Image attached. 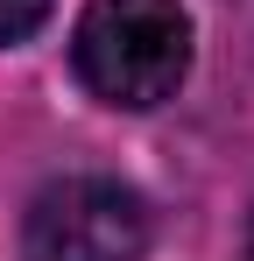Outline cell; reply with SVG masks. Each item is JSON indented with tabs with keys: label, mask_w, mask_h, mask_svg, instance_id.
I'll return each instance as SVG.
<instances>
[{
	"label": "cell",
	"mask_w": 254,
	"mask_h": 261,
	"mask_svg": "<svg viewBox=\"0 0 254 261\" xmlns=\"http://www.w3.org/2000/svg\"><path fill=\"white\" fill-rule=\"evenodd\" d=\"M141 247H148V205L113 176L49 184L21 226V261H141Z\"/></svg>",
	"instance_id": "7a4b0ae2"
},
{
	"label": "cell",
	"mask_w": 254,
	"mask_h": 261,
	"mask_svg": "<svg viewBox=\"0 0 254 261\" xmlns=\"http://www.w3.org/2000/svg\"><path fill=\"white\" fill-rule=\"evenodd\" d=\"M247 254H254V233H247Z\"/></svg>",
	"instance_id": "277c9868"
},
{
	"label": "cell",
	"mask_w": 254,
	"mask_h": 261,
	"mask_svg": "<svg viewBox=\"0 0 254 261\" xmlns=\"http://www.w3.org/2000/svg\"><path fill=\"white\" fill-rule=\"evenodd\" d=\"M42 14H49V0H0V43H21V36H36Z\"/></svg>",
	"instance_id": "3957f363"
},
{
	"label": "cell",
	"mask_w": 254,
	"mask_h": 261,
	"mask_svg": "<svg viewBox=\"0 0 254 261\" xmlns=\"http://www.w3.org/2000/svg\"><path fill=\"white\" fill-rule=\"evenodd\" d=\"M71 64L106 106H163L191 71V21L176 0H92L71 36Z\"/></svg>",
	"instance_id": "6da1fadb"
}]
</instances>
